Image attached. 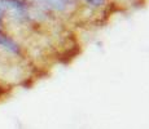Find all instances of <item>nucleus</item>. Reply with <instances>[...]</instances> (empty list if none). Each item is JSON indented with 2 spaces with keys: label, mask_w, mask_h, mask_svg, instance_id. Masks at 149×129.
I'll use <instances>...</instances> for the list:
<instances>
[{
  "label": "nucleus",
  "mask_w": 149,
  "mask_h": 129,
  "mask_svg": "<svg viewBox=\"0 0 149 129\" xmlns=\"http://www.w3.org/2000/svg\"><path fill=\"white\" fill-rule=\"evenodd\" d=\"M36 3L40 9L53 10V12H64L69 5V0H31Z\"/></svg>",
  "instance_id": "f257e3e1"
},
{
  "label": "nucleus",
  "mask_w": 149,
  "mask_h": 129,
  "mask_svg": "<svg viewBox=\"0 0 149 129\" xmlns=\"http://www.w3.org/2000/svg\"><path fill=\"white\" fill-rule=\"evenodd\" d=\"M84 1L91 8H100L107 3V0H84Z\"/></svg>",
  "instance_id": "f03ea898"
},
{
  "label": "nucleus",
  "mask_w": 149,
  "mask_h": 129,
  "mask_svg": "<svg viewBox=\"0 0 149 129\" xmlns=\"http://www.w3.org/2000/svg\"><path fill=\"white\" fill-rule=\"evenodd\" d=\"M4 16H5V10H4V7H3L1 1H0V26H1V22H3Z\"/></svg>",
  "instance_id": "7ed1b4c3"
}]
</instances>
